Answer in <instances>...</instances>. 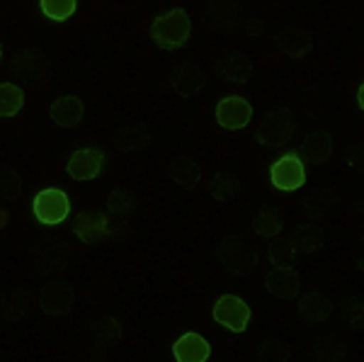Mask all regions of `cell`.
Returning a JSON list of instances; mask_svg holds the SVG:
<instances>
[{
	"mask_svg": "<svg viewBox=\"0 0 364 362\" xmlns=\"http://www.w3.org/2000/svg\"><path fill=\"white\" fill-rule=\"evenodd\" d=\"M269 183L282 192H296L306 185V166L299 154H284L269 168Z\"/></svg>",
	"mask_w": 364,
	"mask_h": 362,
	"instance_id": "4",
	"label": "cell"
},
{
	"mask_svg": "<svg viewBox=\"0 0 364 362\" xmlns=\"http://www.w3.org/2000/svg\"><path fill=\"white\" fill-rule=\"evenodd\" d=\"M299 316L304 319V324H323L333 314L331 299L321 294L318 289H309L306 294L299 299Z\"/></svg>",
	"mask_w": 364,
	"mask_h": 362,
	"instance_id": "17",
	"label": "cell"
},
{
	"mask_svg": "<svg viewBox=\"0 0 364 362\" xmlns=\"http://www.w3.org/2000/svg\"><path fill=\"white\" fill-rule=\"evenodd\" d=\"M345 319L350 321V329H364V299H350L345 304Z\"/></svg>",
	"mask_w": 364,
	"mask_h": 362,
	"instance_id": "33",
	"label": "cell"
},
{
	"mask_svg": "<svg viewBox=\"0 0 364 362\" xmlns=\"http://www.w3.org/2000/svg\"><path fill=\"white\" fill-rule=\"evenodd\" d=\"M238 20V5L233 0H211L207 8V22L211 27L226 29L236 25Z\"/></svg>",
	"mask_w": 364,
	"mask_h": 362,
	"instance_id": "22",
	"label": "cell"
},
{
	"mask_svg": "<svg viewBox=\"0 0 364 362\" xmlns=\"http://www.w3.org/2000/svg\"><path fill=\"white\" fill-rule=\"evenodd\" d=\"M170 178L175 180V185H180L182 190H195L202 183V166L192 159H182L173 163L170 168Z\"/></svg>",
	"mask_w": 364,
	"mask_h": 362,
	"instance_id": "21",
	"label": "cell"
},
{
	"mask_svg": "<svg viewBox=\"0 0 364 362\" xmlns=\"http://www.w3.org/2000/svg\"><path fill=\"white\" fill-rule=\"evenodd\" d=\"M357 105L364 110V83L360 85V90H357Z\"/></svg>",
	"mask_w": 364,
	"mask_h": 362,
	"instance_id": "37",
	"label": "cell"
},
{
	"mask_svg": "<svg viewBox=\"0 0 364 362\" xmlns=\"http://www.w3.org/2000/svg\"><path fill=\"white\" fill-rule=\"evenodd\" d=\"M260 360L267 362H287L291 360V348L282 341H267L260 346Z\"/></svg>",
	"mask_w": 364,
	"mask_h": 362,
	"instance_id": "32",
	"label": "cell"
},
{
	"mask_svg": "<svg viewBox=\"0 0 364 362\" xmlns=\"http://www.w3.org/2000/svg\"><path fill=\"white\" fill-rule=\"evenodd\" d=\"M25 105V92L15 83H0V117H15Z\"/></svg>",
	"mask_w": 364,
	"mask_h": 362,
	"instance_id": "24",
	"label": "cell"
},
{
	"mask_svg": "<svg viewBox=\"0 0 364 362\" xmlns=\"http://www.w3.org/2000/svg\"><path fill=\"white\" fill-rule=\"evenodd\" d=\"M75 289L68 282H49L39 292V309L49 316H66L73 312Z\"/></svg>",
	"mask_w": 364,
	"mask_h": 362,
	"instance_id": "9",
	"label": "cell"
},
{
	"mask_svg": "<svg viewBox=\"0 0 364 362\" xmlns=\"http://www.w3.org/2000/svg\"><path fill=\"white\" fill-rule=\"evenodd\" d=\"M192 34V20L182 8L170 10L166 15H158L151 25V39L161 49H178L190 39Z\"/></svg>",
	"mask_w": 364,
	"mask_h": 362,
	"instance_id": "1",
	"label": "cell"
},
{
	"mask_svg": "<svg viewBox=\"0 0 364 362\" xmlns=\"http://www.w3.org/2000/svg\"><path fill=\"white\" fill-rule=\"evenodd\" d=\"M83 115H85V105L80 97H75V95L56 97L49 107L51 122L61 127V129H73V127H78L80 119H83Z\"/></svg>",
	"mask_w": 364,
	"mask_h": 362,
	"instance_id": "12",
	"label": "cell"
},
{
	"mask_svg": "<svg viewBox=\"0 0 364 362\" xmlns=\"http://www.w3.org/2000/svg\"><path fill=\"white\" fill-rule=\"evenodd\" d=\"M22 192V180L15 171H0V200H17Z\"/></svg>",
	"mask_w": 364,
	"mask_h": 362,
	"instance_id": "31",
	"label": "cell"
},
{
	"mask_svg": "<svg viewBox=\"0 0 364 362\" xmlns=\"http://www.w3.org/2000/svg\"><path fill=\"white\" fill-rule=\"evenodd\" d=\"M265 287L277 299L291 302L301 292V275L294 265H272V270L265 275Z\"/></svg>",
	"mask_w": 364,
	"mask_h": 362,
	"instance_id": "8",
	"label": "cell"
},
{
	"mask_svg": "<svg viewBox=\"0 0 364 362\" xmlns=\"http://www.w3.org/2000/svg\"><path fill=\"white\" fill-rule=\"evenodd\" d=\"M211 316L219 326H224V329L233 331V334H243L245 329H248L250 324V307L245 304L240 297L236 294H224L216 299L214 309H211Z\"/></svg>",
	"mask_w": 364,
	"mask_h": 362,
	"instance_id": "5",
	"label": "cell"
},
{
	"mask_svg": "<svg viewBox=\"0 0 364 362\" xmlns=\"http://www.w3.org/2000/svg\"><path fill=\"white\" fill-rule=\"evenodd\" d=\"M39 8H42V13L49 17V20L63 22L75 13L78 0H39Z\"/></svg>",
	"mask_w": 364,
	"mask_h": 362,
	"instance_id": "29",
	"label": "cell"
},
{
	"mask_svg": "<svg viewBox=\"0 0 364 362\" xmlns=\"http://www.w3.org/2000/svg\"><path fill=\"white\" fill-rule=\"evenodd\" d=\"M8 219H10V214H8V212H5V209H3V207H0V229H3V226H5V224H8Z\"/></svg>",
	"mask_w": 364,
	"mask_h": 362,
	"instance_id": "36",
	"label": "cell"
},
{
	"mask_svg": "<svg viewBox=\"0 0 364 362\" xmlns=\"http://www.w3.org/2000/svg\"><path fill=\"white\" fill-rule=\"evenodd\" d=\"M73 233L83 243H97V241H102L105 236L112 233V224H109L105 212H83L75 219Z\"/></svg>",
	"mask_w": 364,
	"mask_h": 362,
	"instance_id": "11",
	"label": "cell"
},
{
	"mask_svg": "<svg viewBox=\"0 0 364 362\" xmlns=\"http://www.w3.org/2000/svg\"><path fill=\"white\" fill-rule=\"evenodd\" d=\"M34 217H37L42 224H61L63 219L68 217L70 212V200L63 190L58 188H49V190H42L37 197H34Z\"/></svg>",
	"mask_w": 364,
	"mask_h": 362,
	"instance_id": "6",
	"label": "cell"
},
{
	"mask_svg": "<svg viewBox=\"0 0 364 362\" xmlns=\"http://www.w3.org/2000/svg\"><path fill=\"white\" fill-rule=\"evenodd\" d=\"M291 243L296 246L299 253H316V250L323 248V236L314 226H299L294 236H291Z\"/></svg>",
	"mask_w": 364,
	"mask_h": 362,
	"instance_id": "28",
	"label": "cell"
},
{
	"mask_svg": "<svg viewBox=\"0 0 364 362\" xmlns=\"http://www.w3.org/2000/svg\"><path fill=\"white\" fill-rule=\"evenodd\" d=\"M170 85L175 87L180 97H197L202 95L204 85H207V75L197 63H178L170 73Z\"/></svg>",
	"mask_w": 364,
	"mask_h": 362,
	"instance_id": "10",
	"label": "cell"
},
{
	"mask_svg": "<svg viewBox=\"0 0 364 362\" xmlns=\"http://www.w3.org/2000/svg\"><path fill=\"white\" fill-rule=\"evenodd\" d=\"M95 336H97V346H102V348L114 346V343L122 338V324L112 316H105L102 321H100Z\"/></svg>",
	"mask_w": 364,
	"mask_h": 362,
	"instance_id": "30",
	"label": "cell"
},
{
	"mask_svg": "<svg viewBox=\"0 0 364 362\" xmlns=\"http://www.w3.org/2000/svg\"><path fill=\"white\" fill-rule=\"evenodd\" d=\"M136 209V197L129 190H112L107 197V212L117 219L132 217V212Z\"/></svg>",
	"mask_w": 364,
	"mask_h": 362,
	"instance_id": "25",
	"label": "cell"
},
{
	"mask_svg": "<svg viewBox=\"0 0 364 362\" xmlns=\"http://www.w3.org/2000/svg\"><path fill=\"white\" fill-rule=\"evenodd\" d=\"M345 353H348V350H345L343 341H338V338H333V336H321L314 346L316 360H321V362H338L345 358Z\"/></svg>",
	"mask_w": 364,
	"mask_h": 362,
	"instance_id": "27",
	"label": "cell"
},
{
	"mask_svg": "<svg viewBox=\"0 0 364 362\" xmlns=\"http://www.w3.org/2000/svg\"><path fill=\"white\" fill-rule=\"evenodd\" d=\"M102 151L97 149H80L70 156L66 171L73 180H92L97 178L100 171H102Z\"/></svg>",
	"mask_w": 364,
	"mask_h": 362,
	"instance_id": "13",
	"label": "cell"
},
{
	"mask_svg": "<svg viewBox=\"0 0 364 362\" xmlns=\"http://www.w3.org/2000/svg\"><path fill=\"white\" fill-rule=\"evenodd\" d=\"M252 231L257 233L260 238H277L282 231H284V214L279 212L277 207H262L257 212V217L252 219Z\"/></svg>",
	"mask_w": 364,
	"mask_h": 362,
	"instance_id": "20",
	"label": "cell"
},
{
	"mask_svg": "<svg viewBox=\"0 0 364 362\" xmlns=\"http://www.w3.org/2000/svg\"><path fill=\"white\" fill-rule=\"evenodd\" d=\"M219 78L228 85H245L252 78V61L243 51H233L219 63Z\"/></svg>",
	"mask_w": 364,
	"mask_h": 362,
	"instance_id": "14",
	"label": "cell"
},
{
	"mask_svg": "<svg viewBox=\"0 0 364 362\" xmlns=\"http://www.w3.org/2000/svg\"><path fill=\"white\" fill-rule=\"evenodd\" d=\"M252 119V105L240 95H228L216 105V124L221 129L238 132L245 129Z\"/></svg>",
	"mask_w": 364,
	"mask_h": 362,
	"instance_id": "7",
	"label": "cell"
},
{
	"mask_svg": "<svg viewBox=\"0 0 364 362\" xmlns=\"http://www.w3.org/2000/svg\"><path fill=\"white\" fill-rule=\"evenodd\" d=\"M240 190V180L231 173H216L209 183V192L216 202H226L231 197H236Z\"/></svg>",
	"mask_w": 364,
	"mask_h": 362,
	"instance_id": "23",
	"label": "cell"
},
{
	"mask_svg": "<svg viewBox=\"0 0 364 362\" xmlns=\"http://www.w3.org/2000/svg\"><path fill=\"white\" fill-rule=\"evenodd\" d=\"M299 250L296 246L291 243V238H274L272 243H269V250H267V258L272 265H294Z\"/></svg>",
	"mask_w": 364,
	"mask_h": 362,
	"instance_id": "26",
	"label": "cell"
},
{
	"mask_svg": "<svg viewBox=\"0 0 364 362\" xmlns=\"http://www.w3.org/2000/svg\"><path fill=\"white\" fill-rule=\"evenodd\" d=\"M173 355L178 362H207L211 355V346L199 334H185L175 341Z\"/></svg>",
	"mask_w": 364,
	"mask_h": 362,
	"instance_id": "16",
	"label": "cell"
},
{
	"mask_svg": "<svg viewBox=\"0 0 364 362\" xmlns=\"http://www.w3.org/2000/svg\"><path fill=\"white\" fill-rule=\"evenodd\" d=\"M219 260L226 265V270L236 277H245L255 272L260 265V255H257L255 246H250L243 238H224L219 248Z\"/></svg>",
	"mask_w": 364,
	"mask_h": 362,
	"instance_id": "3",
	"label": "cell"
},
{
	"mask_svg": "<svg viewBox=\"0 0 364 362\" xmlns=\"http://www.w3.org/2000/svg\"><path fill=\"white\" fill-rule=\"evenodd\" d=\"M277 46L282 54H287L289 58H304L314 49V39H311V34L306 29L291 27V29H284L277 37Z\"/></svg>",
	"mask_w": 364,
	"mask_h": 362,
	"instance_id": "19",
	"label": "cell"
},
{
	"mask_svg": "<svg viewBox=\"0 0 364 362\" xmlns=\"http://www.w3.org/2000/svg\"><path fill=\"white\" fill-rule=\"evenodd\" d=\"M248 32L252 34V37H260V32H262V22H260V20H250V22H248Z\"/></svg>",
	"mask_w": 364,
	"mask_h": 362,
	"instance_id": "35",
	"label": "cell"
},
{
	"mask_svg": "<svg viewBox=\"0 0 364 362\" xmlns=\"http://www.w3.org/2000/svg\"><path fill=\"white\" fill-rule=\"evenodd\" d=\"M0 56H3V51H0Z\"/></svg>",
	"mask_w": 364,
	"mask_h": 362,
	"instance_id": "38",
	"label": "cell"
},
{
	"mask_svg": "<svg viewBox=\"0 0 364 362\" xmlns=\"http://www.w3.org/2000/svg\"><path fill=\"white\" fill-rule=\"evenodd\" d=\"M10 71L17 78H27V80L42 78L46 71L42 49H20L13 56V61H10Z\"/></svg>",
	"mask_w": 364,
	"mask_h": 362,
	"instance_id": "15",
	"label": "cell"
},
{
	"mask_svg": "<svg viewBox=\"0 0 364 362\" xmlns=\"http://www.w3.org/2000/svg\"><path fill=\"white\" fill-rule=\"evenodd\" d=\"M139 134L141 132H136V129H127L114 139V144L122 149V154H132V151H136V149H141V146L149 144V142H144V139L139 142Z\"/></svg>",
	"mask_w": 364,
	"mask_h": 362,
	"instance_id": "34",
	"label": "cell"
},
{
	"mask_svg": "<svg viewBox=\"0 0 364 362\" xmlns=\"http://www.w3.org/2000/svg\"><path fill=\"white\" fill-rule=\"evenodd\" d=\"M301 156L314 166H323L333 159V137L328 132H311L301 144Z\"/></svg>",
	"mask_w": 364,
	"mask_h": 362,
	"instance_id": "18",
	"label": "cell"
},
{
	"mask_svg": "<svg viewBox=\"0 0 364 362\" xmlns=\"http://www.w3.org/2000/svg\"><path fill=\"white\" fill-rule=\"evenodd\" d=\"M291 137H294V117H291V110L287 107L269 110L255 132L257 144L265 149H282L291 142Z\"/></svg>",
	"mask_w": 364,
	"mask_h": 362,
	"instance_id": "2",
	"label": "cell"
}]
</instances>
